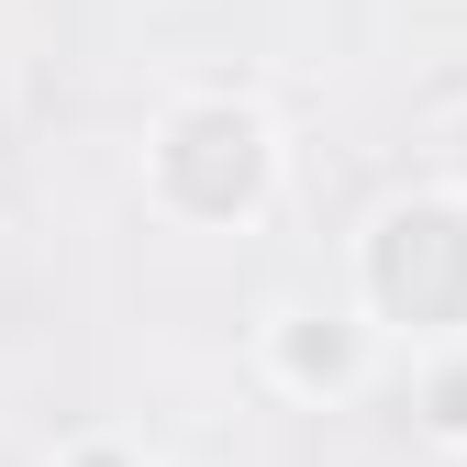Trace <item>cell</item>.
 I'll return each mask as SVG.
<instances>
[{
	"label": "cell",
	"instance_id": "1",
	"mask_svg": "<svg viewBox=\"0 0 467 467\" xmlns=\"http://www.w3.org/2000/svg\"><path fill=\"white\" fill-rule=\"evenodd\" d=\"M289 190V145L245 89H179L145 123V212L167 234H256Z\"/></svg>",
	"mask_w": 467,
	"mask_h": 467
},
{
	"label": "cell",
	"instance_id": "2",
	"mask_svg": "<svg viewBox=\"0 0 467 467\" xmlns=\"http://www.w3.org/2000/svg\"><path fill=\"white\" fill-rule=\"evenodd\" d=\"M345 289L389 345H456L467 334V190H400L357 223V256H345Z\"/></svg>",
	"mask_w": 467,
	"mask_h": 467
},
{
	"label": "cell",
	"instance_id": "3",
	"mask_svg": "<svg viewBox=\"0 0 467 467\" xmlns=\"http://www.w3.org/2000/svg\"><path fill=\"white\" fill-rule=\"evenodd\" d=\"M379 345L389 334L357 312V289L345 301H267L256 312V379L278 400H301V412H345V400H368Z\"/></svg>",
	"mask_w": 467,
	"mask_h": 467
},
{
	"label": "cell",
	"instance_id": "4",
	"mask_svg": "<svg viewBox=\"0 0 467 467\" xmlns=\"http://www.w3.org/2000/svg\"><path fill=\"white\" fill-rule=\"evenodd\" d=\"M412 434L445 445V456H467V334L412 357Z\"/></svg>",
	"mask_w": 467,
	"mask_h": 467
},
{
	"label": "cell",
	"instance_id": "5",
	"mask_svg": "<svg viewBox=\"0 0 467 467\" xmlns=\"http://www.w3.org/2000/svg\"><path fill=\"white\" fill-rule=\"evenodd\" d=\"M56 467H156L134 434H111V423H89V434H67V445H56Z\"/></svg>",
	"mask_w": 467,
	"mask_h": 467
},
{
	"label": "cell",
	"instance_id": "6",
	"mask_svg": "<svg viewBox=\"0 0 467 467\" xmlns=\"http://www.w3.org/2000/svg\"><path fill=\"white\" fill-rule=\"evenodd\" d=\"M434 179L467 190V100H445V123H434Z\"/></svg>",
	"mask_w": 467,
	"mask_h": 467
}]
</instances>
